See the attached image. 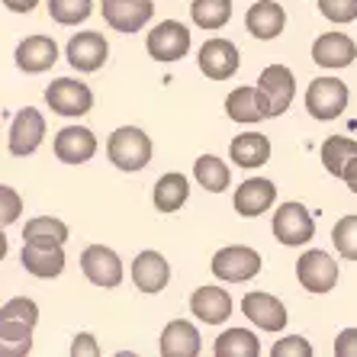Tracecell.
Segmentation results:
<instances>
[{
	"mask_svg": "<svg viewBox=\"0 0 357 357\" xmlns=\"http://www.w3.org/2000/svg\"><path fill=\"white\" fill-rule=\"evenodd\" d=\"M161 357H197L203 351V338H199L197 325L187 322V319H174V322L165 325L158 341Z\"/></svg>",
	"mask_w": 357,
	"mask_h": 357,
	"instance_id": "cell-20",
	"label": "cell"
},
{
	"mask_svg": "<svg viewBox=\"0 0 357 357\" xmlns=\"http://www.w3.org/2000/svg\"><path fill=\"white\" fill-rule=\"evenodd\" d=\"M335 354L338 357H357V328H344L335 338Z\"/></svg>",
	"mask_w": 357,
	"mask_h": 357,
	"instance_id": "cell-40",
	"label": "cell"
},
{
	"mask_svg": "<svg viewBox=\"0 0 357 357\" xmlns=\"http://www.w3.org/2000/svg\"><path fill=\"white\" fill-rule=\"evenodd\" d=\"M151 155H155V145L139 126H119L116 132L107 139V158L126 174L145 171Z\"/></svg>",
	"mask_w": 357,
	"mask_h": 357,
	"instance_id": "cell-1",
	"label": "cell"
},
{
	"mask_svg": "<svg viewBox=\"0 0 357 357\" xmlns=\"http://www.w3.org/2000/svg\"><path fill=\"white\" fill-rule=\"evenodd\" d=\"M33 351V325L0 322V357H26Z\"/></svg>",
	"mask_w": 357,
	"mask_h": 357,
	"instance_id": "cell-31",
	"label": "cell"
},
{
	"mask_svg": "<svg viewBox=\"0 0 357 357\" xmlns=\"http://www.w3.org/2000/svg\"><path fill=\"white\" fill-rule=\"evenodd\" d=\"M319 10H322L325 20L344 26L357 20V0H319Z\"/></svg>",
	"mask_w": 357,
	"mask_h": 357,
	"instance_id": "cell-36",
	"label": "cell"
},
{
	"mask_svg": "<svg viewBox=\"0 0 357 357\" xmlns=\"http://www.w3.org/2000/svg\"><path fill=\"white\" fill-rule=\"evenodd\" d=\"M71 357H100L97 338H93L91 332L75 335V341H71Z\"/></svg>",
	"mask_w": 357,
	"mask_h": 357,
	"instance_id": "cell-39",
	"label": "cell"
},
{
	"mask_svg": "<svg viewBox=\"0 0 357 357\" xmlns=\"http://www.w3.org/2000/svg\"><path fill=\"white\" fill-rule=\"evenodd\" d=\"M20 264L26 267V274L39 277V280H52L65 271V251L61 245H26L23 241V251H20Z\"/></svg>",
	"mask_w": 357,
	"mask_h": 357,
	"instance_id": "cell-24",
	"label": "cell"
},
{
	"mask_svg": "<svg viewBox=\"0 0 357 357\" xmlns=\"http://www.w3.org/2000/svg\"><path fill=\"white\" fill-rule=\"evenodd\" d=\"M241 312H245V319L251 325H258L261 332H280L283 325H287V319H290L287 316V306H283L274 293H258V290L245 293Z\"/></svg>",
	"mask_w": 357,
	"mask_h": 357,
	"instance_id": "cell-14",
	"label": "cell"
},
{
	"mask_svg": "<svg viewBox=\"0 0 357 357\" xmlns=\"http://www.w3.org/2000/svg\"><path fill=\"white\" fill-rule=\"evenodd\" d=\"M45 103H49L52 113L77 119L93 109V91L77 77H59L45 87Z\"/></svg>",
	"mask_w": 357,
	"mask_h": 357,
	"instance_id": "cell-3",
	"label": "cell"
},
{
	"mask_svg": "<svg viewBox=\"0 0 357 357\" xmlns=\"http://www.w3.org/2000/svg\"><path fill=\"white\" fill-rule=\"evenodd\" d=\"M17 68L26 71V75H42L49 71L55 61H59V45L52 36H26L17 45Z\"/></svg>",
	"mask_w": 357,
	"mask_h": 357,
	"instance_id": "cell-19",
	"label": "cell"
},
{
	"mask_svg": "<svg viewBox=\"0 0 357 357\" xmlns=\"http://www.w3.org/2000/svg\"><path fill=\"white\" fill-rule=\"evenodd\" d=\"M190 29L181 20H161L149 36H145V49L155 61H181L190 52Z\"/></svg>",
	"mask_w": 357,
	"mask_h": 357,
	"instance_id": "cell-8",
	"label": "cell"
},
{
	"mask_svg": "<svg viewBox=\"0 0 357 357\" xmlns=\"http://www.w3.org/2000/svg\"><path fill=\"white\" fill-rule=\"evenodd\" d=\"M354 59H357V42L344 33H322L312 42V61L319 68L338 71V68L354 65Z\"/></svg>",
	"mask_w": 357,
	"mask_h": 357,
	"instance_id": "cell-17",
	"label": "cell"
},
{
	"mask_svg": "<svg viewBox=\"0 0 357 357\" xmlns=\"http://www.w3.org/2000/svg\"><path fill=\"white\" fill-rule=\"evenodd\" d=\"M229 155H232V161L238 167L255 171V167H261V165L271 161V139L261 135V132H241V135H235L232 139Z\"/></svg>",
	"mask_w": 357,
	"mask_h": 357,
	"instance_id": "cell-25",
	"label": "cell"
},
{
	"mask_svg": "<svg viewBox=\"0 0 357 357\" xmlns=\"http://www.w3.org/2000/svg\"><path fill=\"white\" fill-rule=\"evenodd\" d=\"M341 271L335 264V258L328 251L322 248H312V251H303L296 261V280L303 290L309 293H328L335 290V283H338Z\"/></svg>",
	"mask_w": 357,
	"mask_h": 357,
	"instance_id": "cell-6",
	"label": "cell"
},
{
	"mask_svg": "<svg viewBox=\"0 0 357 357\" xmlns=\"http://www.w3.org/2000/svg\"><path fill=\"white\" fill-rule=\"evenodd\" d=\"M190 17L199 29L216 33L232 20V0H193L190 3Z\"/></svg>",
	"mask_w": 357,
	"mask_h": 357,
	"instance_id": "cell-30",
	"label": "cell"
},
{
	"mask_svg": "<svg viewBox=\"0 0 357 357\" xmlns=\"http://www.w3.org/2000/svg\"><path fill=\"white\" fill-rule=\"evenodd\" d=\"M193 177H197V183L203 190L222 193V190H229V183H232V167L225 165L222 158H216V155H199V158L193 161Z\"/></svg>",
	"mask_w": 357,
	"mask_h": 357,
	"instance_id": "cell-27",
	"label": "cell"
},
{
	"mask_svg": "<svg viewBox=\"0 0 357 357\" xmlns=\"http://www.w3.org/2000/svg\"><path fill=\"white\" fill-rule=\"evenodd\" d=\"M238 65H241V59H238L235 42L222 39V36L203 42V49H199V71L209 81H229L238 71Z\"/></svg>",
	"mask_w": 357,
	"mask_h": 357,
	"instance_id": "cell-13",
	"label": "cell"
},
{
	"mask_svg": "<svg viewBox=\"0 0 357 357\" xmlns=\"http://www.w3.org/2000/svg\"><path fill=\"white\" fill-rule=\"evenodd\" d=\"M245 26H248V33L255 39L267 42V39H277L283 33V26H287V13L277 0H258V3H251L248 13H245Z\"/></svg>",
	"mask_w": 357,
	"mask_h": 357,
	"instance_id": "cell-23",
	"label": "cell"
},
{
	"mask_svg": "<svg viewBox=\"0 0 357 357\" xmlns=\"http://www.w3.org/2000/svg\"><path fill=\"white\" fill-rule=\"evenodd\" d=\"M93 13V0H49V17L59 26L87 23Z\"/></svg>",
	"mask_w": 357,
	"mask_h": 357,
	"instance_id": "cell-33",
	"label": "cell"
},
{
	"mask_svg": "<svg viewBox=\"0 0 357 357\" xmlns=\"http://www.w3.org/2000/svg\"><path fill=\"white\" fill-rule=\"evenodd\" d=\"M52 149H55V158L65 161V165H84L97 155V135L87 126H65L55 135Z\"/></svg>",
	"mask_w": 357,
	"mask_h": 357,
	"instance_id": "cell-16",
	"label": "cell"
},
{
	"mask_svg": "<svg viewBox=\"0 0 357 357\" xmlns=\"http://www.w3.org/2000/svg\"><path fill=\"white\" fill-rule=\"evenodd\" d=\"M258 91L267 100V113L283 116L290 109L293 97H296V75L287 65H267L258 77Z\"/></svg>",
	"mask_w": 357,
	"mask_h": 357,
	"instance_id": "cell-9",
	"label": "cell"
},
{
	"mask_svg": "<svg viewBox=\"0 0 357 357\" xmlns=\"http://www.w3.org/2000/svg\"><path fill=\"white\" fill-rule=\"evenodd\" d=\"M216 357H258L261 354V341L251 328H229L216 338L213 344Z\"/></svg>",
	"mask_w": 357,
	"mask_h": 357,
	"instance_id": "cell-28",
	"label": "cell"
},
{
	"mask_svg": "<svg viewBox=\"0 0 357 357\" xmlns=\"http://www.w3.org/2000/svg\"><path fill=\"white\" fill-rule=\"evenodd\" d=\"M7 251H10V241H7V235H3V225H0V261L7 258Z\"/></svg>",
	"mask_w": 357,
	"mask_h": 357,
	"instance_id": "cell-43",
	"label": "cell"
},
{
	"mask_svg": "<svg viewBox=\"0 0 357 357\" xmlns=\"http://www.w3.org/2000/svg\"><path fill=\"white\" fill-rule=\"evenodd\" d=\"M348 84L338 81V77H316L309 81L306 91V113L319 123H328V119H338L344 109H348Z\"/></svg>",
	"mask_w": 357,
	"mask_h": 357,
	"instance_id": "cell-2",
	"label": "cell"
},
{
	"mask_svg": "<svg viewBox=\"0 0 357 357\" xmlns=\"http://www.w3.org/2000/svg\"><path fill=\"white\" fill-rule=\"evenodd\" d=\"M354 155H357V142L348 139V135H328V139L322 142V165L332 177H341L344 165H348Z\"/></svg>",
	"mask_w": 357,
	"mask_h": 357,
	"instance_id": "cell-32",
	"label": "cell"
},
{
	"mask_svg": "<svg viewBox=\"0 0 357 357\" xmlns=\"http://www.w3.org/2000/svg\"><path fill=\"white\" fill-rule=\"evenodd\" d=\"M23 241L26 245H45V248H52V245H61V248H65L68 225L61 222V219H55V216H36V219L26 222Z\"/></svg>",
	"mask_w": 357,
	"mask_h": 357,
	"instance_id": "cell-29",
	"label": "cell"
},
{
	"mask_svg": "<svg viewBox=\"0 0 357 357\" xmlns=\"http://www.w3.org/2000/svg\"><path fill=\"white\" fill-rule=\"evenodd\" d=\"M20 216H23V197H20L13 187L0 183V225L7 229V225H13Z\"/></svg>",
	"mask_w": 357,
	"mask_h": 357,
	"instance_id": "cell-37",
	"label": "cell"
},
{
	"mask_svg": "<svg viewBox=\"0 0 357 357\" xmlns=\"http://www.w3.org/2000/svg\"><path fill=\"white\" fill-rule=\"evenodd\" d=\"M232 293L222 290V287H199L190 296V312L206 325H222L225 319L232 316Z\"/></svg>",
	"mask_w": 357,
	"mask_h": 357,
	"instance_id": "cell-21",
	"label": "cell"
},
{
	"mask_svg": "<svg viewBox=\"0 0 357 357\" xmlns=\"http://www.w3.org/2000/svg\"><path fill=\"white\" fill-rule=\"evenodd\" d=\"M271 354L274 357H309L312 354V344H309L303 335H287V338H280L271 348Z\"/></svg>",
	"mask_w": 357,
	"mask_h": 357,
	"instance_id": "cell-38",
	"label": "cell"
},
{
	"mask_svg": "<svg viewBox=\"0 0 357 357\" xmlns=\"http://www.w3.org/2000/svg\"><path fill=\"white\" fill-rule=\"evenodd\" d=\"M65 59L68 65L81 71V75H91L100 71L109 59V42L103 39V33H77L68 39L65 45Z\"/></svg>",
	"mask_w": 357,
	"mask_h": 357,
	"instance_id": "cell-12",
	"label": "cell"
},
{
	"mask_svg": "<svg viewBox=\"0 0 357 357\" xmlns=\"http://www.w3.org/2000/svg\"><path fill=\"white\" fill-rule=\"evenodd\" d=\"M213 274L225 283H245L261 274V255L248 245H225L213 255Z\"/></svg>",
	"mask_w": 357,
	"mask_h": 357,
	"instance_id": "cell-5",
	"label": "cell"
},
{
	"mask_svg": "<svg viewBox=\"0 0 357 357\" xmlns=\"http://www.w3.org/2000/svg\"><path fill=\"white\" fill-rule=\"evenodd\" d=\"M3 7H7L10 13H33V10L39 7V0H3Z\"/></svg>",
	"mask_w": 357,
	"mask_h": 357,
	"instance_id": "cell-41",
	"label": "cell"
},
{
	"mask_svg": "<svg viewBox=\"0 0 357 357\" xmlns=\"http://www.w3.org/2000/svg\"><path fill=\"white\" fill-rule=\"evenodd\" d=\"M81 271L100 290H116L126 277L119 255L113 248H107V245H87L81 251Z\"/></svg>",
	"mask_w": 357,
	"mask_h": 357,
	"instance_id": "cell-7",
	"label": "cell"
},
{
	"mask_svg": "<svg viewBox=\"0 0 357 357\" xmlns=\"http://www.w3.org/2000/svg\"><path fill=\"white\" fill-rule=\"evenodd\" d=\"M271 232H274V238L280 241V245L296 248V245H306V241L316 235V219H312V213H309L303 203L290 199V203H280V206H277Z\"/></svg>",
	"mask_w": 357,
	"mask_h": 357,
	"instance_id": "cell-4",
	"label": "cell"
},
{
	"mask_svg": "<svg viewBox=\"0 0 357 357\" xmlns=\"http://www.w3.org/2000/svg\"><path fill=\"white\" fill-rule=\"evenodd\" d=\"M225 113H229V119H235V123H241V126H251V123H261V119H271L264 93H261L258 87H251V84H245V87H235V91L225 97Z\"/></svg>",
	"mask_w": 357,
	"mask_h": 357,
	"instance_id": "cell-22",
	"label": "cell"
},
{
	"mask_svg": "<svg viewBox=\"0 0 357 357\" xmlns=\"http://www.w3.org/2000/svg\"><path fill=\"white\" fill-rule=\"evenodd\" d=\"M187 197H190V183H187L183 174H177V171L161 174L158 183H155V190H151V203H155L158 213H177L187 203Z\"/></svg>",
	"mask_w": 357,
	"mask_h": 357,
	"instance_id": "cell-26",
	"label": "cell"
},
{
	"mask_svg": "<svg viewBox=\"0 0 357 357\" xmlns=\"http://www.w3.org/2000/svg\"><path fill=\"white\" fill-rule=\"evenodd\" d=\"M232 203H235V213H238V216L255 219L277 203V187H274V181H267V177H248L245 183L235 187Z\"/></svg>",
	"mask_w": 357,
	"mask_h": 357,
	"instance_id": "cell-15",
	"label": "cell"
},
{
	"mask_svg": "<svg viewBox=\"0 0 357 357\" xmlns=\"http://www.w3.org/2000/svg\"><path fill=\"white\" fill-rule=\"evenodd\" d=\"M45 139V116L36 107H23L10 123V135H7V149L13 158H26Z\"/></svg>",
	"mask_w": 357,
	"mask_h": 357,
	"instance_id": "cell-10",
	"label": "cell"
},
{
	"mask_svg": "<svg viewBox=\"0 0 357 357\" xmlns=\"http://www.w3.org/2000/svg\"><path fill=\"white\" fill-rule=\"evenodd\" d=\"M332 241L344 261H357V216H341L332 229Z\"/></svg>",
	"mask_w": 357,
	"mask_h": 357,
	"instance_id": "cell-34",
	"label": "cell"
},
{
	"mask_svg": "<svg viewBox=\"0 0 357 357\" xmlns=\"http://www.w3.org/2000/svg\"><path fill=\"white\" fill-rule=\"evenodd\" d=\"M341 181L351 187V193H357V155L348 161V165H344V171H341Z\"/></svg>",
	"mask_w": 357,
	"mask_h": 357,
	"instance_id": "cell-42",
	"label": "cell"
},
{
	"mask_svg": "<svg viewBox=\"0 0 357 357\" xmlns=\"http://www.w3.org/2000/svg\"><path fill=\"white\" fill-rule=\"evenodd\" d=\"M103 20H107L116 33L132 36L142 26H149L155 17V0H100Z\"/></svg>",
	"mask_w": 357,
	"mask_h": 357,
	"instance_id": "cell-11",
	"label": "cell"
},
{
	"mask_svg": "<svg viewBox=\"0 0 357 357\" xmlns=\"http://www.w3.org/2000/svg\"><path fill=\"white\" fill-rule=\"evenodd\" d=\"M0 322H26L36 328V322H39V306H36V299H29V296L7 299V303L0 306Z\"/></svg>",
	"mask_w": 357,
	"mask_h": 357,
	"instance_id": "cell-35",
	"label": "cell"
},
{
	"mask_svg": "<svg viewBox=\"0 0 357 357\" xmlns=\"http://www.w3.org/2000/svg\"><path fill=\"white\" fill-rule=\"evenodd\" d=\"M129 274H132V283L142 293L158 296V293L167 287V280H171V264L165 261L161 251H142V255H135Z\"/></svg>",
	"mask_w": 357,
	"mask_h": 357,
	"instance_id": "cell-18",
	"label": "cell"
}]
</instances>
